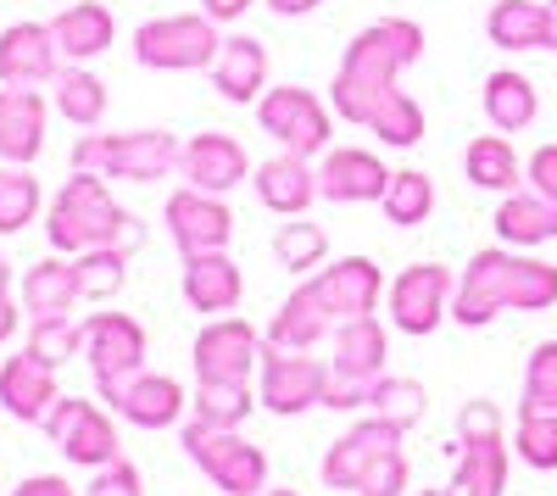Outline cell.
<instances>
[{
    "mask_svg": "<svg viewBox=\"0 0 557 496\" xmlns=\"http://www.w3.org/2000/svg\"><path fill=\"white\" fill-rule=\"evenodd\" d=\"M418 51H424V28L407 17L362 28L346 45V62L335 78V112L346 123L374 128L385 146H418L424 140V112L396 89V73L407 62H418Z\"/></svg>",
    "mask_w": 557,
    "mask_h": 496,
    "instance_id": "obj_1",
    "label": "cell"
},
{
    "mask_svg": "<svg viewBox=\"0 0 557 496\" xmlns=\"http://www.w3.org/2000/svg\"><path fill=\"white\" fill-rule=\"evenodd\" d=\"M557 301V268L541 257H519L513 246H491L469 262V274L457 280L451 319L462 330H485L496 312H541Z\"/></svg>",
    "mask_w": 557,
    "mask_h": 496,
    "instance_id": "obj_2",
    "label": "cell"
},
{
    "mask_svg": "<svg viewBox=\"0 0 557 496\" xmlns=\"http://www.w3.org/2000/svg\"><path fill=\"white\" fill-rule=\"evenodd\" d=\"M45 235H51L57 251H101V246H117V251H134L139 240H146V230H139V218L123 212L107 185H101V173H84L73 168V178L62 185V196L51 201V223H45Z\"/></svg>",
    "mask_w": 557,
    "mask_h": 496,
    "instance_id": "obj_3",
    "label": "cell"
},
{
    "mask_svg": "<svg viewBox=\"0 0 557 496\" xmlns=\"http://www.w3.org/2000/svg\"><path fill=\"white\" fill-rule=\"evenodd\" d=\"M178 140L168 128H134V134H89L73 146V168L101 173V178H128V185H151L178 168Z\"/></svg>",
    "mask_w": 557,
    "mask_h": 496,
    "instance_id": "obj_4",
    "label": "cell"
},
{
    "mask_svg": "<svg viewBox=\"0 0 557 496\" xmlns=\"http://www.w3.org/2000/svg\"><path fill=\"white\" fill-rule=\"evenodd\" d=\"M184 452H190L201 463V474L218 491H228V496H262L268 491V458L240 430H223V424L196 419L190 430H184Z\"/></svg>",
    "mask_w": 557,
    "mask_h": 496,
    "instance_id": "obj_5",
    "label": "cell"
},
{
    "mask_svg": "<svg viewBox=\"0 0 557 496\" xmlns=\"http://www.w3.org/2000/svg\"><path fill=\"white\" fill-rule=\"evenodd\" d=\"M462 463L451 480V496H502L507 491V446H502V408L496 401H469L457 413Z\"/></svg>",
    "mask_w": 557,
    "mask_h": 496,
    "instance_id": "obj_6",
    "label": "cell"
},
{
    "mask_svg": "<svg viewBox=\"0 0 557 496\" xmlns=\"http://www.w3.org/2000/svg\"><path fill=\"white\" fill-rule=\"evenodd\" d=\"M223 51V39L212 28V17H157L134 34V57L157 67V73H190V67H212Z\"/></svg>",
    "mask_w": 557,
    "mask_h": 496,
    "instance_id": "obj_7",
    "label": "cell"
},
{
    "mask_svg": "<svg viewBox=\"0 0 557 496\" xmlns=\"http://www.w3.org/2000/svg\"><path fill=\"white\" fill-rule=\"evenodd\" d=\"M45 435L57 441V452H67V463H84V469H107L123 458V441H117L112 419L84 396H62L45 413Z\"/></svg>",
    "mask_w": 557,
    "mask_h": 496,
    "instance_id": "obj_8",
    "label": "cell"
},
{
    "mask_svg": "<svg viewBox=\"0 0 557 496\" xmlns=\"http://www.w3.org/2000/svg\"><path fill=\"white\" fill-rule=\"evenodd\" d=\"M257 117H262V128L273 134V140L285 151H296V157H318L323 146H330V112H323V101L301 84L268 89Z\"/></svg>",
    "mask_w": 557,
    "mask_h": 496,
    "instance_id": "obj_9",
    "label": "cell"
},
{
    "mask_svg": "<svg viewBox=\"0 0 557 496\" xmlns=\"http://www.w3.org/2000/svg\"><path fill=\"white\" fill-rule=\"evenodd\" d=\"M96 385H101V401H112V413L139 424V430H168L184 413V385L168 380V374L134 369L123 380H96Z\"/></svg>",
    "mask_w": 557,
    "mask_h": 496,
    "instance_id": "obj_10",
    "label": "cell"
},
{
    "mask_svg": "<svg viewBox=\"0 0 557 496\" xmlns=\"http://www.w3.org/2000/svg\"><path fill=\"white\" fill-rule=\"evenodd\" d=\"M323 380H330V363H318V357H307V351H285V346L262 351V408H273V413L318 408Z\"/></svg>",
    "mask_w": 557,
    "mask_h": 496,
    "instance_id": "obj_11",
    "label": "cell"
},
{
    "mask_svg": "<svg viewBox=\"0 0 557 496\" xmlns=\"http://www.w3.org/2000/svg\"><path fill=\"white\" fill-rule=\"evenodd\" d=\"M451 296H457V285L441 262H412L391 285V319H396L401 335H430L451 312Z\"/></svg>",
    "mask_w": 557,
    "mask_h": 496,
    "instance_id": "obj_12",
    "label": "cell"
},
{
    "mask_svg": "<svg viewBox=\"0 0 557 496\" xmlns=\"http://www.w3.org/2000/svg\"><path fill=\"white\" fill-rule=\"evenodd\" d=\"M168 235L184 257H207V251H228V240H235V212H228L218 196L207 190H178L168 201Z\"/></svg>",
    "mask_w": 557,
    "mask_h": 496,
    "instance_id": "obj_13",
    "label": "cell"
},
{
    "mask_svg": "<svg viewBox=\"0 0 557 496\" xmlns=\"http://www.w3.org/2000/svg\"><path fill=\"white\" fill-rule=\"evenodd\" d=\"M401 430L385 424V419H368L357 430H346L335 446H330V458H323V485H335V491H362L368 474H374L391 452H401Z\"/></svg>",
    "mask_w": 557,
    "mask_h": 496,
    "instance_id": "obj_14",
    "label": "cell"
},
{
    "mask_svg": "<svg viewBox=\"0 0 557 496\" xmlns=\"http://www.w3.org/2000/svg\"><path fill=\"white\" fill-rule=\"evenodd\" d=\"M62 73V45L51 23H12L0 34V84L34 89V84H57Z\"/></svg>",
    "mask_w": 557,
    "mask_h": 496,
    "instance_id": "obj_15",
    "label": "cell"
},
{
    "mask_svg": "<svg viewBox=\"0 0 557 496\" xmlns=\"http://www.w3.org/2000/svg\"><path fill=\"white\" fill-rule=\"evenodd\" d=\"M84 357L96 380H123L134 369H146V330L128 312H89L84 319Z\"/></svg>",
    "mask_w": 557,
    "mask_h": 496,
    "instance_id": "obj_16",
    "label": "cell"
},
{
    "mask_svg": "<svg viewBox=\"0 0 557 496\" xmlns=\"http://www.w3.org/2000/svg\"><path fill=\"white\" fill-rule=\"evenodd\" d=\"M262 357V340L246 319H218L196 335V374L201 380H228V385H246L251 369Z\"/></svg>",
    "mask_w": 557,
    "mask_h": 496,
    "instance_id": "obj_17",
    "label": "cell"
},
{
    "mask_svg": "<svg viewBox=\"0 0 557 496\" xmlns=\"http://www.w3.org/2000/svg\"><path fill=\"white\" fill-rule=\"evenodd\" d=\"M391 190V173L374 151H357V146H341L318 162V196L335 201V207H357V201H385Z\"/></svg>",
    "mask_w": 557,
    "mask_h": 496,
    "instance_id": "obj_18",
    "label": "cell"
},
{
    "mask_svg": "<svg viewBox=\"0 0 557 496\" xmlns=\"http://www.w3.org/2000/svg\"><path fill=\"white\" fill-rule=\"evenodd\" d=\"M246 146L235 140V134H196L190 146L178 151V173L190 178L196 190L207 196H223V190H235L240 178H246Z\"/></svg>",
    "mask_w": 557,
    "mask_h": 496,
    "instance_id": "obj_19",
    "label": "cell"
},
{
    "mask_svg": "<svg viewBox=\"0 0 557 496\" xmlns=\"http://www.w3.org/2000/svg\"><path fill=\"white\" fill-rule=\"evenodd\" d=\"M57 401H62V390H57V369L45 363V357L23 351V357H12V363L0 369V408H7L12 419H23V424H45V413H51Z\"/></svg>",
    "mask_w": 557,
    "mask_h": 496,
    "instance_id": "obj_20",
    "label": "cell"
},
{
    "mask_svg": "<svg viewBox=\"0 0 557 496\" xmlns=\"http://www.w3.org/2000/svg\"><path fill=\"white\" fill-rule=\"evenodd\" d=\"M318 301L330 307V319L346 324V319H368L380 301V268L368 257H341L335 268H323V274L312 280Z\"/></svg>",
    "mask_w": 557,
    "mask_h": 496,
    "instance_id": "obj_21",
    "label": "cell"
},
{
    "mask_svg": "<svg viewBox=\"0 0 557 496\" xmlns=\"http://www.w3.org/2000/svg\"><path fill=\"white\" fill-rule=\"evenodd\" d=\"M485 34L502 51H557V12L546 0H496Z\"/></svg>",
    "mask_w": 557,
    "mask_h": 496,
    "instance_id": "obj_22",
    "label": "cell"
},
{
    "mask_svg": "<svg viewBox=\"0 0 557 496\" xmlns=\"http://www.w3.org/2000/svg\"><path fill=\"white\" fill-rule=\"evenodd\" d=\"M45 146V101L34 89H0V162L28 168Z\"/></svg>",
    "mask_w": 557,
    "mask_h": 496,
    "instance_id": "obj_23",
    "label": "cell"
},
{
    "mask_svg": "<svg viewBox=\"0 0 557 496\" xmlns=\"http://www.w3.org/2000/svg\"><path fill=\"white\" fill-rule=\"evenodd\" d=\"M257 201L268 212H285V218H301L312 201H318V168H307V157L285 151L257 168Z\"/></svg>",
    "mask_w": 557,
    "mask_h": 496,
    "instance_id": "obj_24",
    "label": "cell"
},
{
    "mask_svg": "<svg viewBox=\"0 0 557 496\" xmlns=\"http://www.w3.org/2000/svg\"><path fill=\"white\" fill-rule=\"evenodd\" d=\"M246 296V280L240 268L228 262V251H207V257H190L184 268V301L201 307V312H235Z\"/></svg>",
    "mask_w": 557,
    "mask_h": 496,
    "instance_id": "obj_25",
    "label": "cell"
},
{
    "mask_svg": "<svg viewBox=\"0 0 557 496\" xmlns=\"http://www.w3.org/2000/svg\"><path fill=\"white\" fill-rule=\"evenodd\" d=\"M496 235L507 240V246H546V240H557V201L552 196H541V190H513L502 207H496Z\"/></svg>",
    "mask_w": 557,
    "mask_h": 496,
    "instance_id": "obj_26",
    "label": "cell"
},
{
    "mask_svg": "<svg viewBox=\"0 0 557 496\" xmlns=\"http://www.w3.org/2000/svg\"><path fill=\"white\" fill-rule=\"evenodd\" d=\"M323 335H335V319H330V307L318 301L312 285H301L268 324V346H285V351H312Z\"/></svg>",
    "mask_w": 557,
    "mask_h": 496,
    "instance_id": "obj_27",
    "label": "cell"
},
{
    "mask_svg": "<svg viewBox=\"0 0 557 496\" xmlns=\"http://www.w3.org/2000/svg\"><path fill=\"white\" fill-rule=\"evenodd\" d=\"M51 34L62 45V62H89V57H101L107 45H112L117 23H112V12L101 7V0H78V7H67L51 23Z\"/></svg>",
    "mask_w": 557,
    "mask_h": 496,
    "instance_id": "obj_28",
    "label": "cell"
},
{
    "mask_svg": "<svg viewBox=\"0 0 557 496\" xmlns=\"http://www.w3.org/2000/svg\"><path fill=\"white\" fill-rule=\"evenodd\" d=\"M385 357H391V340H385V330H380L374 319H346V324L335 330V363H330V369L380 385V380H385Z\"/></svg>",
    "mask_w": 557,
    "mask_h": 496,
    "instance_id": "obj_29",
    "label": "cell"
},
{
    "mask_svg": "<svg viewBox=\"0 0 557 496\" xmlns=\"http://www.w3.org/2000/svg\"><path fill=\"white\" fill-rule=\"evenodd\" d=\"M212 84L223 89L228 101H257L262 84H268V51L257 39H246V34L223 39V51L212 62Z\"/></svg>",
    "mask_w": 557,
    "mask_h": 496,
    "instance_id": "obj_30",
    "label": "cell"
},
{
    "mask_svg": "<svg viewBox=\"0 0 557 496\" xmlns=\"http://www.w3.org/2000/svg\"><path fill=\"white\" fill-rule=\"evenodd\" d=\"M535 112H541V96H535V84H530L524 73H507V67H502V73L485 78V117H491L502 134L530 128Z\"/></svg>",
    "mask_w": 557,
    "mask_h": 496,
    "instance_id": "obj_31",
    "label": "cell"
},
{
    "mask_svg": "<svg viewBox=\"0 0 557 496\" xmlns=\"http://www.w3.org/2000/svg\"><path fill=\"white\" fill-rule=\"evenodd\" d=\"M84 301L78 296V280H73V262H34L23 274V307L34 319H67V307Z\"/></svg>",
    "mask_w": 557,
    "mask_h": 496,
    "instance_id": "obj_32",
    "label": "cell"
},
{
    "mask_svg": "<svg viewBox=\"0 0 557 496\" xmlns=\"http://www.w3.org/2000/svg\"><path fill=\"white\" fill-rule=\"evenodd\" d=\"M462 168H469V178H474L480 190L513 196L524 185V162L513 157V146H507L502 134H480V140L469 146V157H462Z\"/></svg>",
    "mask_w": 557,
    "mask_h": 496,
    "instance_id": "obj_33",
    "label": "cell"
},
{
    "mask_svg": "<svg viewBox=\"0 0 557 496\" xmlns=\"http://www.w3.org/2000/svg\"><path fill=\"white\" fill-rule=\"evenodd\" d=\"M385 218L396 223V230H418L430 212H435V178L418 173V168H401L391 173V190H385Z\"/></svg>",
    "mask_w": 557,
    "mask_h": 496,
    "instance_id": "obj_34",
    "label": "cell"
},
{
    "mask_svg": "<svg viewBox=\"0 0 557 496\" xmlns=\"http://www.w3.org/2000/svg\"><path fill=\"white\" fill-rule=\"evenodd\" d=\"M57 112L67 117V123H78V128H89V123H101V112H107V84L96 78V73H84V67H62L57 73Z\"/></svg>",
    "mask_w": 557,
    "mask_h": 496,
    "instance_id": "obj_35",
    "label": "cell"
},
{
    "mask_svg": "<svg viewBox=\"0 0 557 496\" xmlns=\"http://www.w3.org/2000/svg\"><path fill=\"white\" fill-rule=\"evenodd\" d=\"M73 280H78V296L84 301H112L123 290V280H128V251L101 246V251L73 257Z\"/></svg>",
    "mask_w": 557,
    "mask_h": 496,
    "instance_id": "obj_36",
    "label": "cell"
},
{
    "mask_svg": "<svg viewBox=\"0 0 557 496\" xmlns=\"http://www.w3.org/2000/svg\"><path fill=\"white\" fill-rule=\"evenodd\" d=\"M368 408H374V419H385V424H396L401 435L424 419V408H430V396H424V385L418 380H401V374H385L380 385H374V396H368Z\"/></svg>",
    "mask_w": 557,
    "mask_h": 496,
    "instance_id": "obj_37",
    "label": "cell"
},
{
    "mask_svg": "<svg viewBox=\"0 0 557 496\" xmlns=\"http://www.w3.org/2000/svg\"><path fill=\"white\" fill-rule=\"evenodd\" d=\"M39 212V178H28V168L7 162L0 168V235H17L23 223H34Z\"/></svg>",
    "mask_w": 557,
    "mask_h": 496,
    "instance_id": "obj_38",
    "label": "cell"
},
{
    "mask_svg": "<svg viewBox=\"0 0 557 496\" xmlns=\"http://www.w3.org/2000/svg\"><path fill=\"white\" fill-rule=\"evenodd\" d=\"M251 413V380L246 385H228V380H201L196 390V419L223 424V430H240V419Z\"/></svg>",
    "mask_w": 557,
    "mask_h": 496,
    "instance_id": "obj_39",
    "label": "cell"
},
{
    "mask_svg": "<svg viewBox=\"0 0 557 496\" xmlns=\"http://www.w3.org/2000/svg\"><path fill=\"white\" fill-rule=\"evenodd\" d=\"M519 413H557V340H541L524 369V401Z\"/></svg>",
    "mask_w": 557,
    "mask_h": 496,
    "instance_id": "obj_40",
    "label": "cell"
},
{
    "mask_svg": "<svg viewBox=\"0 0 557 496\" xmlns=\"http://www.w3.org/2000/svg\"><path fill=\"white\" fill-rule=\"evenodd\" d=\"M513 452L530 469H557V413H519Z\"/></svg>",
    "mask_w": 557,
    "mask_h": 496,
    "instance_id": "obj_41",
    "label": "cell"
},
{
    "mask_svg": "<svg viewBox=\"0 0 557 496\" xmlns=\"http://www.w3.org/2000/svg\"><path fill=\"white\" fill-rule=\"evenodd\" d=\"M28 351L45 357L51 369H62L67 357H84V324H67V319H34Z\"/></svg>",
    "mask_w": 557,
    "mask_h": 496,
    "instance_id": "obj_42",
    "label": "cell"
},
{
    "mask_svg": "<svg viewBox=\"0 0 557 496\" xmlns=\"http://www.w3.org/2000/svg\"><path fill=\"white\" fill-rule=\"evenodd\" d=\"M273 251L285 268H296V274H307V268L323 262V251H330V235L318 230V223H285V230L273 235Z\"/></svg>",
    "mask_w": 557,
    "mask_h": 496,
    "instance_id": "obj_43",
    "label": "cell"
},
{
    "mask_svg": "<svg viewBox=\"0 0 557 496\" xmlns=\"http://www.w3.org/2000/svg\"><path fill=\"white\" fill-rule=\"evenodd\" d=\"M84 496H146V480H139V469L128 458H117V463H107L96 480L84 485Z\"/></svg>",
    "mask_w": 557,
    "mask_h": 496,
    "instance_id": "obj_44",
    "label": "cell"
},
{
    "mask_svg": "<svg viewBox=\"0 0 557 496\" xmlns=\"http://www.w3.org/2000/svg\"><path fill=\"white\" fill-rule=\"evenodd\" d=\"M401 491H407V458H401V452H391L374 474H368L362 496H401Z\"/></svg>",
    "mask_w": 557,
    "mask_h": 496,
    "instance_id": "obj_45",
    "label": "cell"
},
{
    "mask_svg": "<svg viewBox=\"0 0 557 496\" xmlns=\"http://www.w3.org/2000/svg\"><path fill=\"white\" fill-rule=\"evenodd\" d=\"M524 185L557 201V146H541V151L524 162Z\"/></svg>",
    "mask_w": 557,
    "mask_h": 496,
    "instance_id": "obj_46",
    "label": "cell"
},
{
    "mask_svg": "<svg viewBox=\"0 0 557 496\" xmlns=\"http://www.w3.org/2000/svg\"><path fill=\"white\" fill-rule=\"evenodd\" d=\"M17 324H23V312H17V301H12V280H0V346L17 335Z\"/></svg>",
    "mask_w": 557,
    "mask_h": 496,
    "instance_id": "obj_47",
    "label": "cell"
},
{
    "mask_svg": "<svg viewBox=\"0 0 557 496\" xmlns=\"http://www.w3.org/2000/svg\"><path fill=\"white\" fill-rule=\"evenodd\" d=\"M12 496H73V485L57 480V474H39V480H23Z\"/></svg>",
    "mask_w": 557,
    "mask_h": 496,
    "instance_id": "obj_48",
    "label": "cell"
},
{
    "mask_svg": "<svg viewBox=\"0 0 557 496\" xmlns=\"http://www.w3.org/2000/svg\"><path fill=\"white\" fill-rule=\"evenodd\" d=\"M246 7H251V0H201V12L212 23H235V17H246Z\"/></svg>",
    "mask_w": 557,
    "mask_h": 496,
    "instance_id": "obj_49",
    "label": "cell"
},
{
    "mask_svg": "<svg viewBox=\"0 0 557 496\" xmlns=\"http://www.w3.org/2000/svg\"><path fill=\"white\" fill-rule=\"evenodd\" d=\"M268 7L278 12V17H301V12H312L318 0H268Z\"/></svg>",
    "mask_w": 557,
    "mask_h": 496,
    "instance_id": "obj_50",
    "label": "cell"
},
{
    "mask_svg": "<svg viewBox=\"0 0 557 496\" xmlns=\"http://www.w3.org/2000/svg\"><path fill=\"white\" fill-rule=\"evenodd\" d=\"M418 496H451V485H446V491H418Z\"/></svg>",
    "mask_w": 557,
    "mask_h": 496,
    "instance_id": "obj_51",
    "label": "cell"
},
{
    "mask_svg": "<svg viewBox=\"0 0 557 496\" xmlns=\"http://www.w3.org/2000/svg\"><path fill=\"white\" fill-rule=\"evenodd\" d=\"M268 496H296V491H268Z\"/></svg>",
    "mask_w": 557,
    "mask_h": 496,
    "instance_id": "obj_52",
    "label": "cell"
},
{
    "mask_svg": "<svg viewBox=\"0 0 557 496\" xmlns=\"http://www.w3.org/2000/svg\"><path fill=\"white\" fill-rule=\"evenodd\" d=\"M0 280H12V274H7V262H0Z\"/></svg>",
    "mask_w": 557,
    "mask_h": 496,
    "instance_id": "obj_53",
    "label": "cell"
},
{
    "mask_svg": "<svg viewBox=\"0 0 557 496\" xmlns=\"http://www.w3.org/2000/svg\"><path fill=\"white\" fill-rule=\"evenodd\" d=\"M552 12H557V0H552Z\"/></svg>",
    "mask_w": 557,
    "mask_h": 496,
    "instance_id": "obj_54",
    "label": "cell"
}]
</instances>
